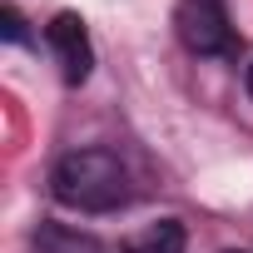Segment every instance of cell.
<instances>
[{"label": "cell", "mask_w": 253, "mask_h": 253, "mask_svg": "<svg viewBox=\"0 0 253 253\" xmlns=\"http://www.w3.org/2000/svg\"><path fill=\"white\" fill-rule=\"evenodd\" d=\"M50 189L65 209H80V213H114L129 204V169L119 164V154L109 149H75L55 164L50 174Z\"/></svg>", "instance_id": "cell-1"}, {"label": "cell", "mask_w": 253, "mask_h": 253, "mask_svg": "<svg viewBox=\"0 0 253 253\" xmlns=\"http://www.w3.org/2000/svg\"><path fill=\"white\" fill-rule=\"evenodd\" d=\"M174 30L194 55H238V35L228 20V0H179Z\"/></svg>", "instance_id": "cell-2"}, {"label": "cell", "mask_w": 253, "mask_h": 253, "mask_svg": "<svg viewBox=\"0 0 253 253\" xmlns=\"http://www.w3.org/2000/svg\"><path fill=\"white\" fill-rule=\"evenodd\" d=\"M45 40H50V50H55V60H60L65 84H84L89 70H94V45H89L84 20H80L75 10H60V15L45 25Z\"/></svg>", "instance_id": "cell-3"}, {"label": "cell", "mask_w": 253, "mask_h": 253, "mask_svg": "<svg viewBox=\"0 0 253 253\" xmlns=\"http://www.w3.org/2000/svg\"><path fill=\"white\" fill-rule=\"evenodd\" d=\"M124 253H184V223L179 218H159L139 233L124 238Z\"/></svg>", "instance_id": "cell-4"}, {"label": "cell", "mask_w": 253, "mask_h": 253, "mask_svg": "<svg viewBox=\"0 0 253 253\" xmlns=\"http://www.w3.org/2000/svg\"><path fill=\"white\" fill-rule=\"evenodd\" d=\"M30 243H35V253H104L99 238H89V233H80L70 223H40Z\"/></svg>", "instance_id": "cell-5"}, {"label": "cell", "mask_w": 253, "mask_h": 253, "mask_svg": "<svg viewBox=\"0 0 253 253\" xmlns=\"http://www.w3.org/2000/svg\"><path fill=\"white\" fill-rule=\"evenodd\" d=\"M0 20H5V40H25V20H20V10H5Z\"/></svg>", "instance_id": "cell-6"}, {"label": "cell", "mask_w": 253, "mask_h": 253, "mask_svg": "<svg viewBox=\"0 0 253 253\" xmlns=\"http://www.w3.org/2000/svg\"><path fill=\"white\" fill-rule=\"evenodd\" d=\"M248 89H253V65H248Z\"/></svg>", "instance_id": "cell-7"}]
</instances>
